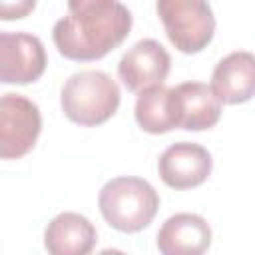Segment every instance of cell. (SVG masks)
Segmentation results:
<instances>
[{"instance_id":"8","label":"cell","mask_w":255,"mask_h":255,"mask_svg":"<svg viewBox=\"0 0 255 255\" xmlns=\"http://www.w3.org/2000/svg\"><path fill=\"white\" fill-rule=\"evenodd\" d=\"M211 153L193 141L171 143L157 159V173L171 189H191L201 185L211 173Z\"/></svg>"},{"instance_id":"3","label":"cell","mask_w":255,"mask_h":255,"mask_svg":"<svg viewBox=\"0 0 255 255\" xmlns=\"http://www.w3.org/2000/svg\"><path fill=\"white\" fill-rule=\"evenodd\" d=\"M98 205L108 225L122 233H135L153 221L159 195L149 181L124 175L110 179L102 187Z\"/></svg>"},{"instance_id":"15","label":"cell","mask_w":255,"mask_h":255,"mask_svg":"<svg viewBox=\"0 0 255 255\" xmlns=\"http://www.w3.org/2000/svg\"><path fill=\"white\" fill-rule=\"evenodd\" d=\"M96 255H126V253L120 251V249H102V251L96 253Z\"/></svg>"},{"instance_id":"12","label":"cell","mask_w":255,"mask_h":255,"mask_svg":"<svg viewBox=\"0 0 255 255\" xmlns=\"http://www.w3.org/2000/svg\"><path fill=\"white\" fill-rule=\"evenodd\" d=\"M96 241L98 231L94 223L74 211L56 215L44 233V245L50 255H90Z\"/></svg>"},{"instance_id":"2","label":"cell","mask_w":255,"mask_h":255,"mask_svg":"<svg viewBox=\"0 0 255 255\" xmlns=\"http://www.w3.org/2000/svg\"><path fill=\"white\" fill-rule=\"evenodd\" d=\"M120 88L116 80L100 70L72 74L62 86L60 106L64 116L80 126H100L120 108Z\"/></svg>"},{"instance_id":"10","label":"cell","mask_w":255,"mask_h":255,"mask_svg":"<svg viewBox=\"0 0 255 255\" xmlns=\"http://www.w3.org/2000/svg\"><path fill=\"white\" fill-rule=\"evenodd\" d=\"M211 245L209 223L195 213H175L157 231L161 255H203Z\"/></svg>"},{"instance_id":"7","label":"cell","mask_w":255,"mask_h":255,"mask_svg":"<svg viewBox=\"0 0 255 255\" xmlns=\"http://www.w3.org/2000/svg\"><path fill=\"white\" fill-rule=\"evenodd\" d=\"M171 68L169 52L153 38L135 42L120 60L118 76L128 92H143L163 86Z\"/></svg>"},{"instance_id":"1","label":"cell","mask_w":255,"mask_h":255,"mask_svg":"<svg viewBox=\"0 0 255 255\" xmlns=\"http://www.w3.org/2000/svg\"><path fill=\"white\" fill-rule=\"evenodd\" d=\"M131 30V12L118 0H72L52 28L58 52L74 62H94L118 48Z\"/></svg>"},{"instance_id":"5","label":"cell","mask_w":255,"mask_h":255,"mask_svg":"<svg viewBox=\"0 0 255 255\" xmlns=\"http://www.w3.org/2000/svg\"><path fill=\"white\" fill-rule=\"evenodd\" d=\"M42 131L38 106L22 94H4L0 100V157L26 155Z\"/></svg>"},{"instance_id":"6","label":"cell","mask_w":255,"mask_h":255,"mask_svg":"<svg viewBox=\"0 0 255 255\" xmlns=\"http://www.w3.org/2000/svg\"><path fill=\"white\" fill-rule=\"evenodd\" d=\"M48 58L38 36L28 32L0 34V82L32 84L46 70Z\"/></svg>"},{"instance_id":"14","label":"cell","mask_w":255,"mask_h":255,"mask_svg":"<svg viewBox=\"0 0 255 255\" xmlns=\"http://www.w3.org/2000/svg\"><path fill=\"white\" fill-rule=\"evenodd\" d=\"M34 2H18V4H8L2 2L0 10H2V18L4 20H12V18H24L30 10H34Z\"/></svg>"},{"instance_id":"9","label":"cell","mask_w":255,"mask_h":255,"mask_svg":"<svg viewBox=\"0 0 255 255\" xmlns=\"http://www.w3.org/2000/svg\"><path fill=\"white\" fill-rule=\"evenodd\" d=\"M221 104H243L255 96V54L237 50L219 60L209 84Z\"/></svg>"},{"instance_id":"11","label":"cell","mask_w":255,"mask_h":255,"mask_svg":"<svg viewBox=\"0 0 255 255\" xmlns=\"http://www.w3.org/2000/svg\"><path fill=\"white\" fill-rule=\"evenodd\" d=\"M177 128L189 131L211 129L221 118V102L201 82H183L173 88Z\"/></svg>"},{"instance_id":"4","label":"cell","mask_w":255,"mask_h":255,"mask_svg":"<svg viewBox=\"0 0 255 255\" xmlns=\"http://www.w3.org/2000/svg\"><path fill=\"white\" fill-rule=\"evenodd\" d=\"M169 42L183 54L201 52L215 34V16L201 0H159L155 4Z\"/></svg>"},{"instance_id":"13","label":"cell","mask_w":255,"mask_h":255,"mask_svg":"<svg viewBox=\"0 0 255 255\" xmlns=\"http://www.w3.org/2000/svg\"><path fill=\"white\" fill-rule=\"evenodd\" d=\"M135 122L147 133H167L177 128L173 88L155 86L139 92L135 100Z\"/></svg>"}]
</instances>
